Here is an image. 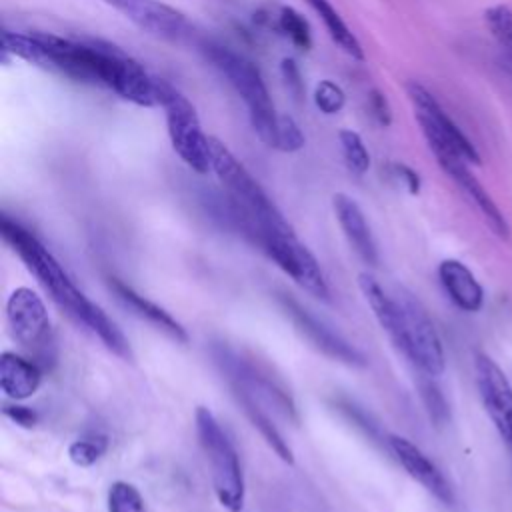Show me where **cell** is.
<instances>
[{
  "instance_id": "obj_34",
  "label": "cell",
  "mask_w": 512,
  "mask_h": 512,
  "mask_svg": "<svg viewBox=\"0 0 512 512\" xmlns=\"http://www.w3.org/2000/svg\"><path fill=\"white\" fill-rule=\"evenodd\" d=\"M4 414H6L12 422H16V424H20V426H24V428H32V426L38 422V414H36L32 408L20 406V404H6V406H4Z\"/></svg>"
},
{
  "instance_id": "obj_11",
  "label": "cell",
  "mask_w": 512,
  "mask_h": 512,
  "mask_svg": "<svg viewBox=\"0 0 512 512\" xmlns=\"http://www.w3.org/2000/svg\"><path fill=\"white\" fill-rule=\"evenodd\" d=\"M278 302L282 310L288 314L292 324L298 328L302 336H306L320 352L326 356L344 362L348 366H366V356L352 346L346 338H342L338 332H334L330 326H326L320 318H316L308 308H304L300 302H296L292 296H278Z\"/></svg>"
},
{
  "instance_id": "obj_27",
  "label": "cell",
  "mask_w": 512,
  "mask_h": 512,
  "mask_svg": "<svg viewBox=\"0 0 512 512\" xmlns=\"http://www.w3.org/2000/svg\"><path fill=\"white\" fill-rule=\"evenodd\" d=\"M108 512H146V504L136 486L118 480L108 490Z\"/></svg>"
},
{
  "instance_id": "obj_10",
  "label": "cell",
  "mask_w": 512,
  "mask_h": 512,
  "mask_svg": "<svg viewBox=\"0 0 512 512\" xmlns=\"http://www.w3.org/2000/svg\"><path fill=\"white\" fill-rule=\"evenodd\" d=\"M474 372L482 406L500 438L512 450V384L500 366L484 352H476Z\"/></svg>"
},
{
  "instance_id": "obj_4",
  "label": "cell",
  "mask_w": 512,
  "mask_h": 512,
  "mask_svg": "<svg viewBox=\"0 0 512 512\" xmlns=\"http://www.w3.org/2000/svg\"><path fill=\"white\" fill-rule=\"evenodd\" d=\"M210 156L212 170L216 172L224 188L256 218V222L262 226V236L272 232H294L288 220L264 192V188L254 180V176L242 166V162L228 150L224 142H220L218 138H210Z\"/></svg>"
},
{
  "instance_id": "obj_22",
  "label": "cell",
  "mask_w": 512,
  "mask_h": 512,
  "mask_svg": "<svg viewBox=\"0 0 512 512\" xmlns=\"http://www.w3.org/2000/svg\"><path fill=\"white\" fill-rule=\"evenodd\" d=\"M2 48H4V52H10V54H14V56H18V58H22L30 64L46 68L44 48L32 32L30 34H18V32L4 30L2 32Z\"/></svg>"
},
{
  "instance_id": "obj_24",
  "label": "cell",
  "mask_w": 512,
  "mask_h": 512,
  "mask_svg": "<svg viewBox=\"0 0 512 512\" xmlns=\"http://www.w3.org/2000/svg\"><path fill=\"white\" fill-rule=\"evenodd\" d=\"M106 450H108V438L104 434H90V436L74 440L68 446V456H70L72 464H76L80 468H88V466L96 464L104 456Z\"/></svg>"
},
{
  "instance_id": "obj_13",
  "label": "cell",
  "mask_w": 512,
  "mask_h": 512,
  "mask_svg": "<svg viewBox=\"0 0 512 512\" xmlns=\"http://www.w3.org/2000/svg\"><path fill=\"white\" fill-rule=\"evenodd\" d=\"M138 28L164 40H180L190 26L182 12L156 0H104Z\"/></svg>"
},
{
  "instance_id": "obj_20",
  "label": "cell",
  "mask_w": 512,
  "mask_h": 512,
  "mask_svg": "<svg viewBox=\"0 0 512 512\" xmlns=\"http://www.w3.org/2000/svg\"><path fill=\"white\" fill-rule=\"evenodd\" d=\"M234 396L238 398V404L242 406L244 414L248 416V420L252 422V426L262 434V438L268 442V446L278 454V458L286 464H294V454L288 446V442L282 438V434L278 432V428L272 424V420L268 418V414L260 408V402L248 394L244 388L240 386H232Z\"/></svg>"
},
{
  "instance_id": "obj_14",
  "label": "cell",
  "mask_w": 512,
  "mask_h": 512,
  "mask_svg": "<svg viewBox=\"0 0 512 512\" xmlns=\"http://www.w3.org/2000/svg\"><path fill=\"white\" fill-rule=\"evenodd\" d=\"M386 444H388L390 452L396 456V460L400 462V466L418 484H422L440 502H444L448 506L454 504V492H452L448 480L438 470V466L416 444H412L408 438L398 436V434H390L386 438Z\"/></svg>"
},
{
  "instance_id": "obj_26",
  "label": "cell",
  "mask_w": 512,
  "mask_h": 512,
  "mask_svg": "<svg viewBox=\"0 0 512 512\" xmlns=\"http://www.w3.org/2000/svg\"><path fill=\"white\" fill-rule=\"evenodd\" d=\"M338 140H340V148H342L346 166L354 174H364L370 168V154H368L360 134L354 130H340Z\"/></svg>"
},
{
  "instance_id": "obj_18",
  "label": "cell",
  "mask_w": 512,
  "mask_h": 512,
  "mask_svg": "<svg viewBox=\"0 0 512 512\" xmlns=\"http://www.w3.org/2000/svg\"><path fill=\"white\" fill-rule=\"evenodd\" d=\"M108 284H110V290L114 292V296L118 298V302L122 306H126L132 314H136L138 318L150 322L158 330L166 332L176 342H188V334L182 328V324L176 318H172V314L166 312L162 306H158L152 300L144 298L142 294H138L134 288H130L128 284H124L118 278H110Z\"/></svg>"
},
{
  "instance_id": "obj_23",
  "label": "cell",
  "mask_w": 512,
  "mask_h": 512,
  "mask_svg": "<svg viewBox=\"0 0 512 512\" xmlns=\"http://www.w3.org/2000/svg\"><path fill=\"white\" fill-rule=\"evenodd\" d=\"M484 22L496 44L512 60V8L504 4L490 6L484 10Z\"/></svg>"
},
{
  "instance_id": "obj_19",
  "label": "cell",
  "mask_w": 512,
  "mask_h": 512,
  "mask_svg": "<svg viewBox=\"0 0 512 512\" xmlns=\"http://www.w3.org/2000/svg\"><path fill=\"white\" fill-rule=\"evenodd\" d=\"M42 382V366L28 356L16 352L0 354V388L2 392L18 402L30 398Z\"/></svg>"
},
{
  "instance_id": "obj_25",
  "label": "cell",
  "mask_w": 512,
  "mask_h": 512,
  "mask_svg": "<svg viewBox=\"0 0 512 512\" xmlns=\"http://www.w3.org/2000/svg\"><path fill=\"white\" fill-rule=\"evenodd\" d=\"M278 26L280 30L290 38V42L300 48V50H310L312 46V34H310V26L304 20V16L300 12H296L290 6H284L278 14Z\"/></svg>"
},
{
  "instance_id": "obj_7",
  "label": "cell",
  "mask_w": 512,
  "mask_h": 512,
  "mask_svg": "<svg viewBox=\"0 0 512 512\" xmlns=\"http://www.w3.org/2000/svg\"><path fill=\"white\" fill-rule=\"evenodd\" d=\"M408 98L414 104L418 126L430 146V150H450L462 156L468 164H480V152L470 142V138L456 126V122L446 114L440 102L418 82L406 84Z\"/></svg>"
},
{
  "instance_id": "obj_33",
  "label": "cell",
  "mask_w": 512,
  "mask_h": 512,
  "mask_svg": "<svg viewBox=\"0 0 512 512\" xmlns=\"http://www.w3.org/2000/svg\"><path fill=\"white\" fill-rule=\"evenodd\" d=\"M368 108L372 112V116L376 118V122L380 126H390L392 122V110H390V104L386 100V96L380 92V90H372L368 94Z\"/></svg>"
},
{
  "instance_id": "obj_29",
  "label": "cell",
  "mask_w": 512,
  "mask_h": 512,
  "mask_svg": "<svg viewBox=\"0 0 512 512\" xmlns=\"http://www.w3.org/2000/svg\"><path fill=\"white\" fill-rule=\"evenodd\" d=\"M314 104L324 114H338L346 104V94L336 82L320 80L314 90Z\"/></svg>"
},
{
  "instance_id": "obj_9",
  "label": "cell",
  "mask_w": 512,
  "mask_h": 512,
  "mask_svg": "<svg viewBox=\"0 0 512 512\" xmlns=\"http://www.w3.org/2000/svg\"><path fill=\"white\" fill-rule=\"evenodd\" d=\"M398 300L406 318V334H408V350L406 358L430 378H436L446 368V356L442 340L426 314L424 306L406 290H400Z\"/></svg>"
},
{
  "instance_id": "obj_12",
  "label": "cell",
  "mask_w": 512,
  "mask_h": 512,
  "mask_svg": "<svg viewBox=\"0 0 512 512\" xmlns=\"http://www.w3.org/2000/svg\"><path fill=\"white\" fill-rule=\"evenodd\" d=\"M438 166L448 174V178L460 188V192L476 206V210L482 214L484 222L488 228L498 236V238H508L510 236V226L492 200V196L484 190V186L476 180V176L468 170V162L458 156L456 152L450 150H432Z\"/></svg>"
},
{
  "instance_id": "obj_15",
  "label": "cell",
  "mask_w": 512,
  "mask_h": 512,
  "mask_svg": "<svg viewBox=\"0 0 512 512\" xmlns=\"http://www.w3.org/2000/svg\"><path fill=\"white\" fill-rule=\"evenodd\" d=\"M358 286H360L368 306L372 308L378 324L382 326V330L388 334L392 344L406 356V350H408L406 318H404V310H402L398 296L388 294L378 284V280L368 272H362L358 276Z\"/></svg>"
},
{
  "instance_id": "obj_16",
  "label": "cell",
  "mask_w": 512,
  "mask_h": 512,
  "mask_svg": "<svg viewBox=\"0 0 512 512\" xmlns=\"http://www.w3.org/2000/svg\"><path fill=\"white\" fill-rule=\"evenodd\" d=\"M332 206H334L336 220H338L346 240L354 248V252L366 264L376 266L378 264V248H376L370 224H368L362 208L358 206V202L354 198H350L348 194L338 192L332 198Z\"/></svg>"
},
{
  "instance_id": "obj_21",
  "label": "cell",
  "mask_w": 512,
  "mask_h": 512,
  "mask_svg": "<svg viewBox=\"0 0 512 512\" xmlns=\"http://www.w3.org/2000/svg\"><path fill=\"white\" fill-rule=\"evenodd\" d=\"M306 4L318 14V18L322 20L326 32L330 34V38L352 58L362 60L364 52L362 46L358 42V38L354 36V32L346 26V22L340 18V14L336 12V8L330 4V0H306Z\"/></svg>"
},
{
  "instance_id": "obj_32",
  "label": "cell",
  "mask_w": 512,
  "mask_h": 512,
  "mask_svg": "<svg viewBox=\"0 0 512 512\" xmlns=\"http://www.w3.org/2000/svg\"><path fill=\"white\" fill-rule=\"evenodd\" d=\"M388 170H390V176H392L394 180H398L410 194H418V192H420V184H422V182H420V176H418V172H414L410 166L394 162V164L388 166Z\"/></svg>"
},
{
  "instance_id": "obj_1",
  "label": "cell",
  "mask_w": 512,
  "mask_h": 512,
  "mask_svg": "<svg viewBox=\"0 0 512 512\" xmlns=\"http://www.w3.org/2000/svg\"><path fill=\"white\" fill-rule=\"evenodd\" d=\"M0 234L62 310H66L74 320L94 332L110 352L120 358H132L130 344L116 322L76 288L62 264L28 228L2 214Z\"/></svg>"
},
{
  "instance_id": "obj_8",
  "label": "cell",
  "mask_w": 512,
  "mask_h": 512,
  "mask_svg": "<svg viewBox=\"0 0 512 512\" xmlns=\"http://www.w3.org/2000/svg\"><path fill=\"white\" fill-rule=\"evenodd\" d=\"M260 248L268 254L274 264L286 272L298 286H302L308 294L328 300L330 288L324 278V272L314 258V254L296 238L294 232L290 234H264L260 240Z\"/></svg>"
},
{
  "instance_id": "obj_28",
  "label": "cell",
  "mask_w": 512,
  "mask_h": 512,
  "mask_svg": "<svg viewBox=\"0 0 512 512\" xmlns=\"http://www.w3.org/2000/svg\"><path fill=\"white\" fill-rule=\"evenodd\" d=\"M420 398H422L424 408H426L430 420L434 422V426H444L450 420L448 402H446L444 394L440 392V388L430 380V376H426V380L420 382Z\"/></svg>"
},
{
  "instance_id": "obj_6",
  "label": "cell",
  "mask_w": 512,
  "mask_h": 512,
  "mask_svg": "<svg viewBox=\"0 0 512 512\" xmlns=\"http://www.w3.org/2000/svg\"><path fill=\"white\" fill-rule=\"evenodd\" d=\"M6 320L12 338L28 352V358L50 368L56 360V340L44 300L32 288H16L6 302Z\"/></svg>"
},
{
  "instance_id": "obj_31",
  "label": "cell",
  "mask_w": 512,
  "mask_h": 512,
  "mask_svg": "<svg viewBox=\"0 0 512 512\" xmlns=\"http://www.w3.org/2000/svg\"><path fill=\"white\" fill-rule=\"evenodd\" d=\"M280 74L282 80L286 84V88L292 92L294 98H302L304 96V82L300 76V70L296 66V62L292 58H284L280 64Z\"/></svg>"
},
{
  "instance_id": "obj_3",
  "label": "cell",
  "mask_w": 512,
  "mask_h": 512,
  "mask_svg": "<svg viewBox=\"0 0 512 512\" xmlns=\"http://www.w3.org/2000/svg\"><path fill=\"white\" fill-rule=\"evenodd\" d=\"M194 422L200 446L210 462L212 488L218 502L228 512H240L244 506V474L236 448L206 406L196 408Z\"/></svg>"
},
{
  "instance_id": "obj_2",
  "label": "cell",
  "mask_w": 512,
  "mask_h": 512,
  "mask_svg": "<svg viewBox=\"0 0 512 512\" xmlns=\"http://www.w3.org/2000/svg\"><path fill=\"white\" fill-rule=\"evenodd\" d=\"M204 54L212 62V66L230 82V86L238 92V96L244 100L248 108L250 124L258 134V138L266 146L276 148L280 114H276L274 110L268 88L256 64H252L248 58L220 44H206Z\"/></svg>"
},
{
  "instance_id": "obj_17",
  "label": "cell",
  "mask_w": 512,
  "mask_h": 512,
  "mask_svg": "<svg viewBox=\"0 0 512 512\" xmlns=\"http://www.w3.org/2000/svg\"><path fill=\"white\" fill-rule=\"evenodd\" d=\"M438 278L456 308L464 312H478L482 308L484 290L466 264L454 258L442 260L438 266Z\"/></svg>"
},
{
  "instance_id": "obj_30",
  "label": "cell",
  "mask_w": 512,
  "mask_h": 512,
  "mask_svg": "<svg viewBox=\"0 0 512 512\" xmlns=\"http://www.w3.org/2000/svg\"><path fill=\"white\" fill-rule=\"evenodd\" d=\"M306 138L300 130V126L296 124V120L292 116H286V114H280L278 118V144H276V150H282V152H296L304 146Z\"/></svg>"
},
{
  "instance_id": "obj_5",
  "label": "cell",
  "mask_w": 512,
  "mask_h": 512,
  "mask_svg": "<svg viewBox=\"0 0 512 512\" xmlns=\"http://www.w3.org/2000/svg\"><path fill=\"white\" fill-rule=\"evenodd\" d=\"M158 104L166 110V126L174 152L198 174L212 170L210 138L202 132L196 108L174 86L156 78Z\"/></svg>"
}]
</instances>
